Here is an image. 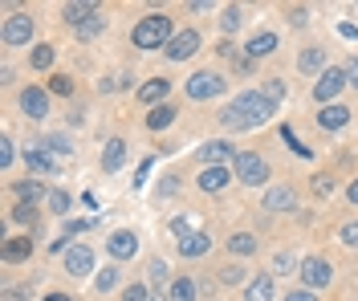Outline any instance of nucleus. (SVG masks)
<instances>
[{
  "label": "nucleus",
  "instance_id": "1",
  "mask_svg": "<svg viewBox=\"0 0 358 301\" xmlns=\"http://www.w3.org/2000/svg\"><path fill=\"white\" fill-rule=\"evenodd\" d=\"M273 110H277V102H269L261 90H248V94H240V98H232V102L224 106L220 122H224L228 131H253V126L269 122Z\"/></svg>",
  "mask_w": 358,
  "mask_h": 301
},
{
  "label": "nucleus",
  "instance_id": "2",
  "mask_svg": "<svg viewBox=\"0 0 358 301\" xmlns=\"http://www.w3.org/2000/svg\"><path fill=\"white\" fill-rule=\"evenodd\" d=\"M130 41L139 49H167L171 41H175V37H171V21L167 17H143V21L135 24Z\"/></svg>",
  "mask_w": 358,
  "mask_h": 301
},
{
  "label": "nucleus",
  "instance_id": "3",
  "mask_svg": "<svg viewBox=\"0 0 358 301\" xmlns=\"http://www.w3.org/2000/svg\"><path fill=\"white\" fill-rule=\"evenodd\" d=\"M237 179L248 187H261L264 179H269V163L261 159V155H253V151H240L237 155Z\"/></svg>",
  "mask_w": 358,
  "mask_h": 301
},
{
  "label": "nucleus",
  "instance_id": "4",
  "mask_svg": "<svg viewBox=\"0 0 358 301\" xmlns=\"http://www.w3.org/2000/svg\"><path fill=\"white\" fill-rule=\"evenodd\" d=\"M224 78L212 70H204V73H195V78H188V98L191 102H208V98H216V94H224Z\"/></svg>",
  "mask_w": 358,
  "mask_h": 301
},
{
  "label": "nucleus",
  "instance_id": "5",
  "mask_svg": "<svg viewBox=\"0 0 358 301\" xmlns=\"http://www.w3.org/2000/svg\"><path fill=\"white\" fill-rule=\"evenodd\" d=\"M342 86H350L346 70H326L322 78H318V86H313V98H318V102H330V98L342 94Z\"/></svg>",
  "mask_w": 358,
  "mask_h": 301
},
{
  "label": "nucleus",
  "instance_id": "6",
  "mask_svg": "<svg viewBox=\"0 0 358 301\" xmlns=\"http://www.w3.org/2000/svg\"><path fill=\"white\" fill-rule=\"evenodd\" d=\"M29 37H33V21H29L24 13L8 17V21H4V29H0V41H4V45H24Z\"/></svg>",
  "mask_w": 358,
  "mask_h": 301
},
{
  "label": "nucleus",
  "instance_id": "7",
  "mask_svg": "<svg viewBox=\"0 0 358 301\" xmlns=\"http://www.w3.org/2000/svg\"><path fill=\"white\" fill-rule=\"evenodd\" d=\"M66 269H70L73 277H86L94 269V249L90 244H70L66 249Z\"/></svg>",
  "mask_w": 358,
  "mask_h": 301
},
{
  "label": "nucleus",
  "instance_id": "8",
  "mask_svg": "<svg viewBox=\"0 0 358 301\" xmlns=\"http://www.w3.org/2000/svg\"><path fill=\"white\" fill-rule=\"evenodd\" d=\"M301 281H306V289H322L330 281V265L322 256H306L301 260Z\"/></svg>",
  "mask_w": 358,
  "mask_h": 301
},
{
  "label": "nucleus",
  "instance_id": "9",
  "mask_svg": "<svg viewBox=\"0 0 358 301\" xmlns=\"http://www.w3.org/2000/svg\"><path fill=\"white\" fill-rule=\"evenodd\" d=\"M232 179H237V171H228V167H204L195 184H200V191H224Z\"/></svg>",
  "mask_w": 358,
  "mask_h": 301
},
{
  "label": "nucleus",
  "instance_id": "10",
  "mask_svg": "<svg viewBox=\"0 0 358 301\" xmlns=\"http://www.w3.org/2000/svg\"><path fill=\"white\" fill-rule=\"evenodd\" d=\"M21 110H24L29 118H45V115H49V98H45V90L29 86V90L21 94Z\"/></svg>",
  "mask_w": 358,
  "mask_h": 301
},
{
  "label": "nucleus",
  "instance_id": "11",
  "mask_svg": "<svg viewBox=\"0 0 358 301\" xmlns=\"http://www.w3.org/2000/svg\"><path fill=\"white\" fill-rule=\"evenodd\" d=\"M195 49H200V33L188 29V33H179V37L167 45V57H171V61H184V57H191Z\"/></svg>",
  "mask_w": 358,
  "mask_h": 301
},
{
  "label": "nucleus",
  "instance_id": "12",
  "mask_svg": "<svg viewBox=\"0 0 358 301\" xmlns=\"http://www.w3.org/2000/svg\"><path fill=\"white\" fill-rule=\"evenodd\" d=\"M195 155H200V159L208 163V167H224V163L232 159L237 151H232V142H204V147H200Z\"/></svg>",
  "mask_w": 358,
  "mask_h": 301
},
{
  "label": "nucleus",
  "instance_id": "13",
  "mask_svg": "<svg viewBox=\"0 0 358 301\" xmlns=\"http://www.w3.org/2000/svg\"><path fill=\"white\" fill-rule=\"evenodd\" d=\"M293 204H297L293 187H273V191L264 196V212H289Z\"/></svg>",
  "mask_w": 358,
  "mask_h": 301
},
{
  "label": "nucleus",
  "instance_id": "14",
  "mask_svg": "<svg viewBox=\"0 0 358 301\" xmlns=\"http://www.w3.org/2000/svg\"><path fill=\"white\" fill-rule=\"evenodd\" d=\"M139 253V236H135V232H114V236H110V256H135Z\"/></svg>",
  "mask_w": 358,
  "mask_h": 301
},
{
  "label": "nucleus",
  "instance_id": "15",
  "mask_svg": "<svg viewBox=\"0 0 358 301\" xmlns=\"http://www.w3.org/2000/svg\"><path fill=\"white\" fill-rule=\"evenodd\" d=\"M208 249H212V240H208L204 232H188V236L179 240V253L184 256H204Z\"/></svg>",
  "mask_w": 358,
  "mask_h": 301
},
{
  "label": "nucleus",
  "instance_id": "16",
  "mask_svg": "<svg viewBox=\"0 0 358 301\" xmlns=\"http://www.w3.org/2000/svg\"><path fill=\"white\" fill-rule=\"evenodd\" d=\"M122 159H126V142L110 139V142H106V151H102V167H106V171H119Z\"/></svg>",
  "mask_w": 358,
  "mask_h": 301
},
{
  "label": "nucleus",
  "instance_id": "17",
  "mask_svg": "<svg viewBox=\"0 0 358 301\" xmlns=\"http://www.w3.org/2000/svg\"><path fill=\"white\" fill-rule=\"evenodd\" d=\"M61 17L82 29L86 21H94V17H98V8H94V4H66V8H61Z\"/></svg>",
  "mask_w": 358,
  "mask_h": 301
},
{
  "label": "nucleus",
  "instance_id": "18",
  "mask_svg": "<svg viewBox=\"0 0 358 301\" xmlns=\"http://www.w3.org/2000/svg\"><path fill=\"white\" fill-rule=\"evenodd\" d=\"M273 49H277V33H261V37H253V41H248V61L269 57Z\"/></svg>",
  "mask_w": 358,
  "mask_h": 301
},
{
  "label": "nucleus",
  "instance_id": "19",
  "mask_svg": "<svg viewBox=\"0 0 358 301\" xmlns=\"http://www.w3.org/2000/svg\"><path fill=\"white\" fill-rule=\"evenodd\" d=\"M24 159H29V167H33V171H45V175H53V171L61 167V163L53 159L49 151H37V147H29V155H24Z\"/></svg>",
  "mask_w": 358,
  "mask_h": 301
},
{
  "label": "nucleus",
  "instance_id": "20",
  "mask_svg": "<svg viewBox=\"0 0 358 301\" xmlns=\"http://www.w3.org/2000/svg\"><path fill=\"white\" fill-rule=\"evenodd\" d=\"M318 122H322L326 131H338V126H346V122H350V110H346V106H326V110L318 115Z\"/></svg>",
  "mask_w": 358,
  "mask_h": 301
},
{
  "label": "nucleus",
  "instance_id": "21",
  "mask_svg": "<svg viewBox=\"0 0 358 301\" xmlns=\"http://www.w3.org/2000/svg\"><path fill=\"white\" fill-rule=\"evenodd\" d=\"M167 90H171L167 78H155V82H147L143 90H139V98H143V102H159V98H167Z\"/></svg>",
  "mask_w": 358,
  "mask_h": 301
},
{
  "label": "nucleus",
  "instance_id": "22",
  "mask_svg": "<svg viewBox=\"0 0 358 301\" xmlns=\"http://www.w3.org/2000/svg\"><path fill=\"white\" fill-rule=\"evenodd\" d=\"M244 298L248 301H269L273 298V277H257L248 289H244Z\"/></svg>",
  "mask_w": 358,
  "mask_h": 301
},
{
  "label": "nucleus",
  "instance_id": "23",
  "mask_svg": "<svg viewBox=\"0 0 358 301\" xmlns=\"http://www.w3.org/2000/svg\"><path fill=\"white\" fill-rule=\"evenodd\" d=\"M322 66H326V49H306V53H301V70H306V73H318ZM322 73H326V70H322Z\"/></svg>",
  "mask_w": 358,
  "mask_h": 301
},
{
  "label": "nucleus",
  "instance_id": "24",
  "mask_svg": "<svg viewBox=\"0 0 358 301\" xmlns=\"http://www.w3.org/2000/svg\"><path fill=\"white\" fill-rule=\"evenodd\" d=\"M29 253H33V244H29V240H8V244H4V260H8V265L24 260Z\"/></svg>",
  "mask_w": 358,
  "mask_h": 301
},
{
  "label": "nucleus",
  "instance_id": "25",
  "mask_svg": "<svg viewBox=\"0 0 358 301\" xmlns=\"http://www.w3.org/2000/svg\"><path fill=\"white\" fill-rule=\"evenodd\" d=\"M171 118H175L171 106H155V110L147 115V126H151V131H163V126H171Z\"/></svg>",
  "mask_w": 358,
  "mask_h": 301
},
{
  "label": "nucleus",
  "instance_id": "26",
  "mask_svg": "<svg viewBox=\"0 0 358 301\" xmlns=\"http://www.w3.org/2000/svg\"><path fill=\"white\" fill-rule=\"evenodd\" d=\"M228 249H232V253H240V256H248V253H257V240H253L248 232H237V236L228 240Z\"/></svg>",
  "mask_w": 358,
  "mask_h": 301
},
{
  "label": "nucleus",
  "instance_id": "27",
  "mask_svg": "<svg viewBox=\"0 0 358 301\" xmlns=\"http://www.w3.org/2000/svg\"><path fill=\"white\" fill-rule=\"evenodd\" d=\"M17 196H21V204H33V200L45 196V187L37 184V179H29V184H17Z\"/></svg>",
  "mask_w": 358,
  "mask_h": 301
},
{
  "label": "nucleus",
  "instance_id": "28",
  "mask_svg": "<svg viewBox=\"0 0 358 301\" xmlns=\"http://www.w3.org/2000/svg\"><path fill=\"white\" fill-rule=\"evenodd\" d=\"M171 301H195V285H191L188 277H179L171 285Z\"/></svg>",
  "mask_w": 358,
  "mask_h": 301
},
{
  "label": "nucleus",
  "instance_id": "29",
  "mask_svg": "<svg viewBox=\"0 0 358 301\" xmlns=\"http://www.w3.org/2000/svg\"><path fill=\"white\" fill-rule=\"evenodd\" d=\"M261 94L269 98V102H281V98H285V82H281V78H269V82L261 86Z\"/></svg>",
  "mask_w": 358,
  "mask_h": 301
},
{
  "label": "nucleus",
  "instance_id": "30",
  "mask_svg": "<svg viewBox=\"0 0 358 301\" xmlns=\"http://www.w3.org/2000/svg\"><path fill=\"white\" fill-rule=\"evenodd\" d=\"M53 66V45H37L33 49V70H49Z\"/></svg>",
  "mask_w": 358,
  "mask_h": 301
},
{
  "label": "nucleus",
  "instance_id": "31",
  "mask_svg": "<svg viewBox=\"0 0 358 301\" xmlns=\"http://www.w3.org/2000/svg\"><path fill=\"white\" fill-rule=\"evenodd\" d=\"M49 90L66 98V94H73V82H70V78H61V73H57V78H49Z\"/></svg>",
  "mask_w": 358,
  "mask_h": 301
},
{
  "label": "nucleus",
  "instance_id": "32",
  "mask_svg": "<svg viewBox=\"0 0 358 301\" xmlns=\"http://www.w3.org/2000/svg\"><path fill=\"white\" fill-rule=\"evenodd\" d=\"M98 33H102V17H94V21H86L77 29V37H98Z\"/></svg>",
  "mask_w": 358,
  "mask_h": 301
},
{
  "label": "nucleus",
  "instance_id": "33",
  "mask_svg": "<svg viewBox=\"0 0 358 301\" xmlns=\"http://www.w3.org/2000/svg\"><path fill=\"white\" fill-rule=\"evenodd\" d=\"M49 204H53V212H70V196H66V191H53Z\"/></svg>",
  "mask_w": 358,
  "mask_h": 301
},
{
  "label": "nucleus",
  "instance_id": "34",
  "mask_svg": "<svg viewBox=\"0 0 358 301\" xmlns=\"http://www.w3.org/2000/svg\"><path fill=\"white\" fill-rule=\"evenodd\" d=\"M114 281H119L114 269H102V273H98V289H114Z\"/></svg>",
  "mask_w": 358,
  "mask_h": 301
},
{
  "label": "nucleus",
  "instance_id": "35",
  "mask_svg": "<svg viewBox=\"0 0 358 301\" xmlns=\"http://www.w3.org/2000/svg\"><path fill=\"white\" fill-rule=\"evenodd\" d=\"M13 220H17V224H29V220H33V208H29V204H17V208H13Z\"/></svg>",
  "mask_w": 358,
  "mask_h": 301
},
{
  "label": "nucleus",
  "instance_id": "36",
  "mask_svg": "<svg viewBox=\"0 0 358 301\" xmlns=\"http://www.w3.org/2000/svg\"><path fill=\"white\" fill-rule=\"evenodd\" d=\"M342 244L358 249V224H346V228H342Z\"/></svg>",
  "mask_w": 358,
  "mask_h": 301
},
{
  "label": "nucleus",
  "instance_id": "37",
  "mask_svg": "<svg viewBox=\"0 0 358 301\" xmlns=\"http://www.w3.org/2000/svg\"><path fill=\"white\" fill-rule=\"evenodd\" d=\"M237 24H240V8H228V13H224V33H232Z\"/></svg>",
  "mask_w": 358,
  "mask_h": 301
},
{
  "label": "nucleus",
  "instance_id": "38",
  "mask_svg": "<svg viewBox=\"0 0 358 301\" xmlns=\"http://www.w3.org/2000/svg\"><path fill=\"white\" fill-rule=\"evenodd\" d=\"M86 228H94V220H70V224H66L70 236H77V232H86Z\"/></svg>",
  "mask_w": 358,
  "mask_h": 301
},
{
  "label": "nucleus",
  "instance_id": "39",
  "mask_svg": "<svg viewBox=\"0 0 358 301\" xmlns=\"http://www.w3.org/2000/svg\"><path fill=\"white\" fill-rule=\"evenodd\" d=\"M122 301H147V289L143 285H130V289H126V298Z\"/></svg>",
  "mask_w": 358,
  "mask_h": 301
},
{
  "label": "nucleus",
  "instance_id": "40",
  "mask_svg": "<svg viewBox=\"0 0 358 301\" xmlns=\"http://www.w3.org/2000/svg\"><path fill=\"white\" fill-rule=\"evenodd\" d=\"M49 151H57V155H66V151H70V142L61 139V135H53V139H49Z\"/></svg>",
  "mask_w": 358,
  "mask_h": 301
},
{
  "label": "nucleus",
  "instance_id": "41",
  "mask_svg": "<svg viewBox=\"0 0 358 301\" xmlns=\"http://www.w3.org/2000/svg\"><path fill=\"white\" fill-rule=\"evenodd\" d=\"M8 163H13V142L4 139L0 142V167H8Z\"/></svg>",
  "mask_w": 358,
  "mask_h": 301
},
{
  "label": "nucleus",
  "instance_id": "42",
  "mask_svg": "<svg viewBox=\"0 0 358 301\" xmlns=\"http://www.w3.org/2000/svg\"><path fill=\"white\" fill-rule=\"evenodd\" d=\"M240 277H244V273H240V269H224V273H220V281H224V285H237Z\"/></svg>",
  "mask_w": 358,
  "mask_h": 301
},
{
  "label": "nucleus",
  "instance_id": "43",
  "mask_svg": "<svg viewBox=\"0 0 358 301\" xmlns=\"http://www.w3.org/2000/svg\"><path fill=\"white\" fill-rule=\"evenodd\" d=\"M285 301H318L310 289H297V293H285Z\"/></svg>",
  "mask_w": 358,
  "mask_h": 301
},
{
  "label": "nucleus",
  "instance_id": "44",
  "mask_svg": "<svg viewBox=\"0 0 358 301\" xmlns=\"http://www.w3.org/2000/svg\"><path fill=\"white\" fill-rule=\"evenodd\" d=\"M171 228L179 232V236H188V220H184V216H175V220H171Z\"/></svg>",
  "mask_w": 358,
  "mask_h": 301
},
{
  "label": "nucleus",
  "instance_id": "45",
  "mask_svg": "<svg viewBox=\"0 0 358 301\" xmlns=\"http://www.w3.org/2000/svg\"><path fill=\"white\" fill-rule=\"evenodd\" d=\"M313 191H318V196H326V191H330V179H322V175H318V179H313Z\"/></svg>",
  "mask_w": 358,
  "mask_h": 301
},
{
  "label": "nucleus",
  "instance_id": "46",
  "mask_svg": "<svg viewBox=\"0 0 358 301\" xmlns=\"http://www.w3.org/2000/svg\"><path fill=\"white\" fill-rule=\"evenodd\" d=\"M346 78H350V86H358V57L350 61V70H346Z\"/></svg>",
  "mask_w": 358,
  "mask_h": 301
},
{
  "label": "nucleus",
  "instance_id": "47",
  "mask_svg": "<svg viewBox=\"0 0 358 301\" xmlns=\"http://www.w3.org/2000/svg\"><path fill=\"white\" fill-rule=\"evenodd\" d=\"M346 196H350V204H358V179L350 187H346Z\"/></svg>",
  "mask_w": 358,
  "mask_h": 301
},
{
  "label": "nucleus",
  "instance_id": "48",
  "mask_svg": "<svg viewBox=\"0 0 358 301\" xmlns=\"http://www.w3.org/2000/svg\"><path fill=\"white\" fill-rule=\"evenodd\" d=\"M45 301H70V298H66V293H49Z\"/></svg>",
  "mask_w": 358,
  "mask_h": 301
},
{
  "label": "nucleus",
  "instance_id": "49",
  "mask_svg": "<svg viewBox=\"0 0 358 301\" xmlns=\"http://www.w3.org/2000/svg\"><path fill=\"white\" fill-rule=\"evenodd\" d=\"M155 301H171V298H163V293H159V298H155Z\"/></svg>",
  "mask_w": 358,
  "mask_h": 301
}]
</instances>
